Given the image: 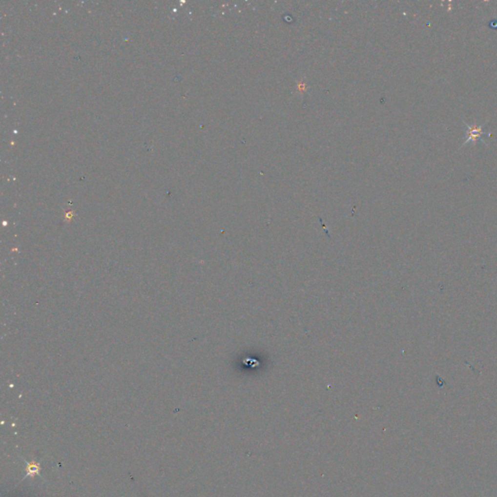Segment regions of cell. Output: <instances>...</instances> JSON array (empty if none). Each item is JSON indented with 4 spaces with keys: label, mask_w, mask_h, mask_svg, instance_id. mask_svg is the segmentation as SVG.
<instances>
[{
    "label": "cell",
    "mask_w": 497,
    "mask_h": 497,
    "mask_svg": "<svg viewBox=\"0 0 497 497\" xmlns=\"http://www.w3.org/2000/svg\"><path fill=\"white\" fill-rule=\"evenodd\" d=\"M464 126L466 128V132L465 133L467 134V136H466V138H465V140H464V142L462 144V147L464 145L468 144V143H473L474 145H476L477 140H479V139L484 142V140H483L484 137H486V136L490 137L491 136L490 133H486L483 130L484 124H482V125H478L476 124H466L464 122Z\"/></svg>",
    "instance_id": "cell-1"
}]
</instances>
